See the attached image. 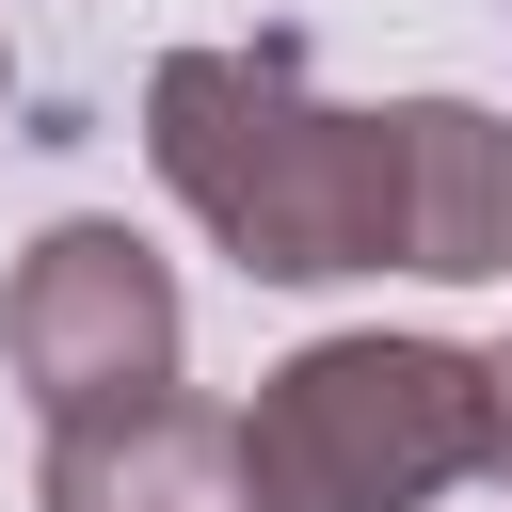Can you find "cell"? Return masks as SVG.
Masks as SVG:
<instances>
[{"label": "cell", "instance_id": "obj_5", "mask_svg": "<svg viewBox=\"0 0 512 512\" xmlns=\"http://www.w3.org/2000/svg\"><path fill=\"white\" fill-rule=\"evenodd\" d=\"M400 272H432V288H512V112H480V96H400Z\"/></svg>", "mask_w": 512, "mask_h": 512}, {"label": "cell", "instance_id": "obj_3", "mask_svg": "<svg viewBox=\"0 0 512 512\" xmlns=\"http://www.w3.org/2000/svg\"><path fill=\"white\" fill-rule=\"evenodd\" d=\"M176 352H192V304H176L160 240L112 224V208L48 224V240L16 256V288H0V368H16V400H32L48 432H64V416H112V400H160Z\"/></svg>", "mask_w": 512, "mask_h": 512}, {"label": "cell", "instance_id": "obj_4", "mask_svg": "<svg viewBox=\"0 0 512 512\" xmlns=\"http://www.w3.org/2000/svg\"><path fill=\"white\" fill-rule=\"evenodd\" d=\"M32 512H256L240 480V416L208 400H112V416H64L48 464H32Z\"/></svg>", "mask_w": 512, "mask_h": 512}, {"label": "cell", "instance_id": "obj_1", "mask_svg": "<svg viewBox=\"0 0 512 512\" xmlns=\"http://www.w3.org/2000/svg\"><path fill=\"white\" fill-rule=\"evenodd\" d=\"M144 160H160V192H176L256 288L400 272V112L320 96V80H304V32L160 48V64H144Z\"/></svg>", "mask_w": 512, "mask_h": 512}, {"label": "cell", "instance_id": "obj_7", "mask_svg": "<svg viewBox=\"0 0 512 512\" xmlns=\"http://www.w3.org/2000/svg\"><path fill=\"white\" fill-rule=\"evenodd\" d=\"M0 96H16V48H0Z\"/></svg>", "mask_w": 512, "mask_h": 512}, {"label": "cell", "instance_id": "obj_2", "mask_svg": "<svg viewBox=\"0 0 512 512\" xmlns=\"http://www.w3.org/2000/svg\"><path fill=\"white\" fill-rule=\"evenodd\" d=\"M256 512H432L496 480V352L464 336H304L240 400Z\"/></svg>", "mask_w": 512, "mask_h": 512}, {"label": "cell", "instance_id": "obj_6", "mask_svg": "<svg viewBox=\"0 0 512 512\" xmlns=\"http://www.w3.org/2000/svg\"><path fill=\"white\" fill-rule=\"evenodd\" d=\"M496 480H512V352H496Z\"/></svg>", "mask_w": 512, "mask_h": 512}]
</instances>
